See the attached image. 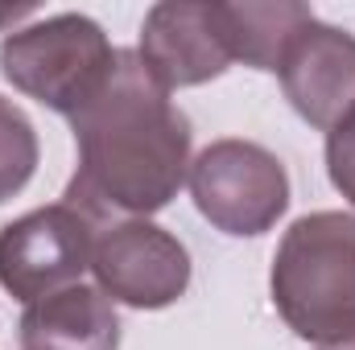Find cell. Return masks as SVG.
Masks as SVG:
<instances>
[{"label": "cell", "instance_id": "5bb4252c", "mask_svg": "<svg viewBox=\"0 0 355 350\" xmlns=\"http://www.w3.org/2000/svg\"><path fill=\"white\" fill-rule=\"evenodd\" d=\"M318 350H355V338L352 342H339V347H318Z\"/></svg>", "mask_w": 355, "mask_h": 350}, {"label": "cell", "instance_id": "7c38bea8", "mask_svg": "<svg viewBox=\"0 0 355 350\" xmlns=\"http://www.w3.org/2000/svg\"><path fill=\"white\" fill-rule=\"evenodd\" d=\"M327 174L331 185L355 206V107L327 132Z\"/></svg>", "mask_w": 355, "mask_h": 350}, {"label": "cell", "instance_id": "9c48e42d", "mask_svg": "<svg viewBox=\"0 0 355 350\" xmlns=\"http://www.w3.org/2000/svg\"><path fill=\"white\" fill-rule=\"evenodd\" d=\"M21 350H120L116 305L91 288H58L21 313Z\"/></svg>", "mask_w": 355, "mask_h": 350}, {"label": "cell", "instance_id": "3957f363", "mask_svg": "<svg viewBox=\"0 0 355 350\" xmlns=\"http://www.w3.org/2000/svg\"><path fill=\"white\" fill-rule=\"evenodd\" d=\"M116 46L87 12H54L0 42V75L42 107L75 116L107 79Z\"/></svg>", "mask_w": 355, "mask_h": 350}, {"label": "cell", "instance_id": "ba28073f", "mask_svg": "<svg viewBox=\"0 0 355 350\" xmlns=\"http://www.w3.org/2000/svg\"><path fill=\"white\" fill-rule=\"evenodd\" d=\"M277 79L310 128L331 132L355 107V33L314 17L281 54Z\"/></svg>", "mask_w": 355, "mask_h": 350}, {"label": "cell", "instance_id": "4fadbf2b", "mask_svg": "<svg viewBox=\"0 0 355 350\" xmlns=\"http://www.w3.org/2000/svg\"><path fill=\"white\" fill-rule=\"evenodd\" d=\"M21 17H33V8H0V21H21Z\"/></svg>", "mask_w": 355, "mask_h": 350}, {"label": "cell", "instance_id": "277c9868", "mask_svg": "<svg viewBox=\"0 0 355 350\" xmlns=\"http://www.w3.org/2000/svg\"><path fill=\"white\" fill-rule=\"evenodd\" d=\"M190 198L223 235H265L289 210V174L257 140L223 136L190 161Z\"/></svg>", "mask_w": 355, "mask_h": 350}, {"label": "cell", "instance_id": "6da1fadb", "mask_svg": "<svg viewBox=\"0 0 355 350\" xmlns=\"http://www.w3.org/2000/svg\"><path fill=\"white\" fill-rule=\"evenodd\" d=\"M79 169L62 202L79 206L99 227L149 219L178 198L190 169V120L170 99L137 50H116L107 79L71 116Z\"/></svg>", "mask_w": 355, "mask_h": 350}, {"label": "cell", "instance_id": "30bf717a", "mask_svg": "<svg viewBox=\"0 0 355 350\" xmlns=\"http://www.w3.org/2000/svg\"><path fill=\"white\" fill-rule=\"evenodd\" d=\"M219 21L232 62L277 75L281 54L314 21V8L302 0H219Z\"/></svg>", "mask_w": 355, "mask_h": 350}, {"label": "cell", "instance_id": "8fae6325", "mask_svg": "<svg viewBox=\"0 0 355 350\" xmlns=\"http://www.w3.org/2000/svg\"><path fill=\"white\" fill-rule=\"evenodd\" d=\"M37 128L33 120L0 95V202H8L12 194H21L29 185V177L37 174Z\"/></svg>", "mask_w": 355, "mask_h": 350}, {"label": "cell", "instance_id": "52a82bcc", "mask_svg": "<svg viewBox=\"0 0 355 350\" xmlns=\"http://www.w3.org/2000/svg\"><path fill=\"white\" fill-rule=\"evenodd\" d=\"M141 62L166 91L202 87L232 66L219 0H162L141 25Z\"/></svg>", "mask_w": 355, "mask_h": 350}, {"label": "cell", "instance_id": "5b68a950", "mask_svg": "<svg viewBox=\"0 0 355 350\" xmlns=\"http://www.w3.org/2000/svg\"><path fill=\"white\" fill-rule=\"evenodd\" d=\"M99 223L87 219L71 202L37 206L0 227V288L33 305L58 288L79 284L83 268H91V243Z\"/></svg>", "mask_w": 355, "mask_h": 350}, {"label": "cell", "instance_id": "7a4b0ae2", "mask_svg": "<svg viewBox=\"0 0 355 350\" xmlns=\"http://www.w3.org/2000/svg\"><path fill=\"white\" fill-rule=\"evenodd\" d=\"M268 297L281 322L314 347L355 338V214L310 210L281 235Z\"/></svg>", "mask_w": 355, "mask_h": 350}, {"label": "cell", "instance_id": "8992f818", "mask_svg": "<svg viewBox=\"0 0 355 350\" xmlns=\"http://www.w3.org/2000/svg\"><path fill=\"white\" fill-rule=\"evenodd\" d=\"M91 272L112 305L170 309L190 288V252L149 219H112L95 231Z\"/></svg>", "mask_w": 355, "mask_h": 350}]
</instances>
